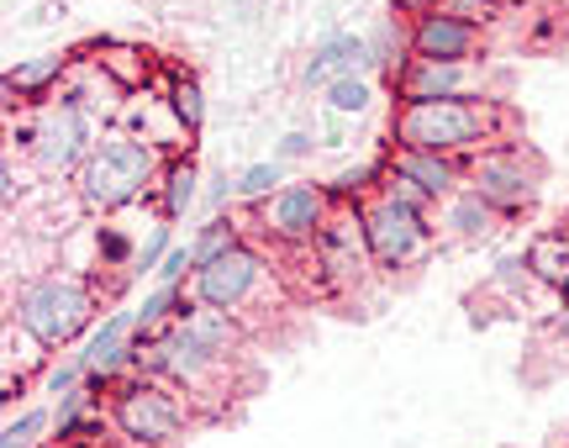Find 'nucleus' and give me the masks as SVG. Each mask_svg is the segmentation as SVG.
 Wrapping results in <instances>:
<instances>
[{
  "mask_svg": "<svg viewBox=\"0 0 569 448\" xmlns=\"http://www.w3.org/2000/svg\"><path fill=\"white\" fill-rule=\"evenodd\" d=\"M111 428L122 432L132 448H169L184 432V401L180 390L159 375H138L117 386L111 396Z\"/></svg>",
  "mask_w": 569,
  "mask_h": 448,
  "instance_id": "4",
  "label": "nucleus"
},
{
  "mask_svg": "<svg viewBox=\"0 0 569 448\" xmlns=\"http://www.w3.org/2000/svg\"><path fill=\"white\" fill-rule=\"evenodd\" d=\"M327 106L338 111V117H365L369 101H375V84H369V74H353V80H338L322 90Z\"/></svg>",
  "mask_w": 569,
  "mask_h": 448,
  "instance_id": "23",
  "label": "nucleus"
},
{
  "mask_svg": "<svg viewBox=\"0 0 569 448\" xmlns=\"http://www.w3.org/2000/svg\"><path fill=\"white\" fill-rule=\"evenodd\" d=\"M280 185H284V163L280 159H259V163H248V169H238V175H232L238 201H269Z\"/></svg>",
  "mask_w": 569,
  "mask_h": 448,
  "instance_id": "21",
  "label": "nucleus"
},
{
  "mask_svg": "<svg viewBox=\"0 0 569 448\" xmlns=\"http://www.w3.org/2000/svg\"><path fill=\"white\" fill-rule=\"evenodd\" d=\"M269 280V265H264V253L259 248H232V253H222L217 265H206L196 269V280H190V296L206 306H217V311H243L259 290H264Z\"/></svg>",
  "mask_w": 569,
  "mask_h": 448,
  "instance_id": "8",
  "label": "nucleus"
},
{
  "mask_svg": "<svg viewBox=\"0 0 569 448\" xmlns=\"http://www.w3.org/2000/svg\"><path fill=\"white\" fill-rule=\"evenodd\" d=\"M311 259L322 269L332 286H353V280H365L369 269H375V253H369V232H365V206L353 201H332L327 211V222L317 227V238H311Z\"/></svg>",
  "mask_w": 569,
  "mask_h": 448,
  "instance_id": "7",
  "label": "nucleus"
},
{
  "mask_svg": "<svg viewBox=\"0 0 569 448\" xmlns=\"http://www.w3.org/2000/svg\"><path fill=\"white\" fill-rule=\"evenodd\" d=\"M196 185H201V169H196V159H174L169 169H163V185H159L163 222H180L184 211L196 206Z\"/></svg>",
  "mask_w": 569,
  "mask_h": 448,
  "instance_id": "18",
  "label": "nucleus"
},
{
  "mask_svg": "<svg viewBox=\"0 0 569 448\" xmlns=\"http://www.w3.org/2000/svg\"><path fill=\"white\" fill-rule=\"evenodd\" d=\"M375 196H386V201H396V206H407V211H422L427 217V206H432V196H427L417 180H407V175H396L386 163V175H380V190Z\"/></svg>",
  "mask_w": 569,
  "mask_h": 448,
  "instance_id": "24",
  "label": "nucleus"
},
{
  "mask_svg": "<svg viewBox=\"0 0 569 448\" xmlns=\"http://www.w3.org/2000/svg\"><path fill=\"white\" fill-rule=\"evenodd\" d=\"M365 206V232H369V253H375V269H411L427 259L432 248V227H427L422 211H407V206L386 201V196H369Z\"/></svg>",
  "mask_w": 569,
  "mask_h": 448,
  "instance_id": "6",
  "label": "nucleus"
},
{
  "mask_svg": "<svg viewBox=\"0 0 569 448\" xmlns=\"http://www.w3.org/2000/svg\"><path fill=\"white\" fill-rule=\"evenodd\" d=\"M327 211H332V190H327V185L290 180L264 201V232L274 243L306 248L317 238V227L327 222Z\"/></svg>",
  "mask_w": 569,
  "mask_h": 448,
  "instance_id": "9",
  "label": "nucleus"
},
{
  "mask_svg": "<svg viewBox=\"0 0 569 448\" xmlns=\"http://www.w3.org/2000/svg\"><path fill=\"white\" fill-rule=\"evenodd\" d=\"M353 74H375V53H369V38L359 32H332L311 48L306 59V90H327L338 80H353Z\"/></svg>",
  "mask_w": 569,
  "mask_h": 448,
  "instance_id": "12",
  "label": "nucleus"
},
{
  "mask_svg": "<svg viewBox=\"0 0 569 448\" xmlns=\"http://www.w3.org/2000/svg\"><path fill=\"white\" fill-rule=\"evenodd\" d=\"M448 96H469L465 63L411 59L407 74L396 80V101H448Z\"/></svg>",
  "mask_w": 569,
  "mask_h": 448,
  "instance_id": "14",
  "label": "nucleus"
},
{
  "mask_svg": "<svg viewBox=\"0 0 569 448\" xmlns=\"http://www.w3.org/2000/svg\"><path fill=\"white\" fill-rule=\"evenodd\" d=\"M48 448H84V444H48Z\"/></svg>",
  "mask_w": 569,
  "mask_h": 448,
  "instance_id": "34",
  "label": "nucleus"
},
{
  "mask_svg": "<svg viewBox=\"0 0 569 448\" xmlns=\"http://www.w3.org/2000/svg\"><path fill=\"white\" fill-rule=\"evenodd\" d=\"M63 69H69V63H63L59 53L27 59V63H17V69L6 74V90H11V96H42L48 84H59V80H63Z\"/></svg>",
  "mask_w": 569,
  "mask_h": 448,
  "instance_id": "19",
  "label": "nucleus"
},
{
  "mask_svg": "<svg viewBox=\"0 0 569 448\" xmlns=\"http://www.w3.org/2000/svg\"><path fill=\"white\" fill-rule=\"evenodd\" d=\"M438 11L469 21V27H490V21H496V6H490V0H438Z\"/></svg>",
  "mask_w": 569,
  "mask_h": 448,
  "instance_id": "28",
  "label": "nucleus"
},
{
  "mask_svg": "<svg viewBox=\"0 0 569 448\" xmlns=\"http://www.w3.org/2000/svg\"><path fill=\"white\" fill-rule=\"evenodd\" d=\"M32 148H38V163L48 175H69V169L80 175V163L90 159V111L74 96L59 101L32 132Z\"/></svg>",
  "mask_w": 569,
  "mask_h": 448,
  "instance_id": "10",
  "label": "nucleus"
},
{
  "mask_svg": "<svg viewBox=\"0 0 569 448\" xmlns=\"http://www.w3.org/2000/svg\"><path fill=\"white\" fill-rule=\"evenodd\" d=\"M369 53H375V69H380L390 80V90H396V80L407 74V63H411V21L386 17L380 32H369Z\"/></svg>",
  "mask_w": 569,
  "mask_h": 448,
  "instance_id": "16",
  "label": "nucleus"
},
{
  "mask_svg": "<svg viewBox=\"0 0 569 448\" xmlns=\"http://www.w3.org/2000/svg\"><path fill=\"white\" fill-rule=\"evenodd\" d=\"M522 269H528L538 286H549V290H559V296H569V232H538V238L528 243Z\"/></svg>",
  "mask_w": 569,
  "mask_h": 448,
  "instance_id": "15",
  "label": "nucleus"
},
{
  "mask_svg": "<svg viewBox=\"0 0 569 448\" xmlns=\"http://www.w3.org/2000/svg\"><path fill=\"white\" fill-rule=\"evenodd\" d=\"M17 322L38 348H69L96 322V296L74 275H42L17 296Z\"/></svg>",
  "mask_w": 569,
  "mask_h": 448,
  "instance_id": "3",
  "label": "nucleus"
},
{
  "mask_svg": "<svg viewBox=\"0 0 569 448\" xmlns=\"http://www.w3.org/2000/svg\"><path fill=\"white\" fill-rule=\"evenodd\" d=\"M153 180H159V148L138 132H106L74 175L84 211H101V217L132 206Z\"/></svg>",
  "mask_w": 569,
  "mask_h": 448,
  "instance_id": "2",
  "label": "nucleus"
},
{
  "mask_svg": "<svg viewBox=\"0 0 569 448\" xmlns=\"http://www.w3.org/2000/svg\"><path fill=\"white\" fill-rule=\"evenodd\" d=\"M386 163L396 169V175H407V180H417L432 196V201H448V196H459L465 190V163L459 159H443V153H417V148H390Z\"/></svg>",
  "mask_w": 569,
  "mask_h": 448,
  "instance_id": "13",
  "label": "nucleus"
},
{
  "mask_svg": "<svg viewBox=\"0 0 569 448\" xmlns=\"http://www.w3.org/2000/svg\"><path fill=\"white\" fill-rule=\"evenodd\" d=\"M469 175V190L490 201L501 217L511 211H528L538 201V163L522 153V143H496V148H480L475 159L465 163Z\"/></svg>",
  "mask_w": 569,
  "mask_h": 448,
  "instance_id": "5",
  "label": "nucleus"
},
{
  "mask_svg": "<svg viewBox=\"0 0 569 448\" xmlns=\"http://www.w3.org/2000/svg\"><path fill=\"white\" fill-rule=\"evenodd\" d=\"M553 327H559V338L569 344V296H565V306H559V317H553Z\"/></svg>",
  "mask_w": 569,
  "mask_h": 448,
  "instance_id": "32",
  "label": "nucleus"
},
{
  "mask_svg": "<svg viewBox=\"0 0 569 448\" xmlns=\"http://www.w3.org/2000/svg\"><path fill=\"white\" fill-rule=\"evenodd\" d=\"M507 111L480 96H448V101H401L390 117V148H417V153H475L486 143H501Z\"/></svg>",
  "mask_w": 569,
  "mask_h": 448,
  "instance_id": "1",
  "label": "nucleus"
},
{
  "mask_svg": "<svg viewBox=\"0 0 569 448\" xmlns=\"http://www.w3.org/2000/svg\"><path fill=\"white\" fill-rule=\"evenodd\" d=\"M48 422H53V417H48V411H21V417H11V422H6V432H0V448H38L42 444V432H48Z\"/></svg>",
  "mask_w": 569,
  "mask_h": 448,
  "instance_id": "25",
  "label": "nucleus"
},
{
  "mask_svg": "<svg viewBox=\"0 0 569 448\" xmlns=\"http://www.w3.org/2000/svg\"><path fill=\"white\" fill-rule=\"evenodd\" d=\"M490 6H496V11H507V6H528V0H490Z\"/></svg>",
  "mask_w": 569,
  "mask_h": 448,
  "instance_id": "33",
  "label": "nucleus"
},
{
  "mask_svg": "<svg viewBox=\"0 0 569 448\" xmlns=\"http://www.w3.org/2000/svg\"><path fill=\"white\" fill-rule=\"evenodd\" d=\"M496 217H501V211H496L490 201H480L469 185L459 190V196H448L443 201V222L453 227V238H486L490 227H496Z\"/></svg>",
  "mask_w": 569,
  "mask_h": 448,
  "instance_id": "17",
  "label": "nucleus"
},
{
  "mask_svg": "<svg viewBox=\"0 0 569 448\" xmlns=\"http://www.w3.org/2000/svg\"><path fill=\"white\" fill-rule=\"evenodd\" d=\"M306 153H311V138H306V132H284L280 138V153H274V159H306Z\"/></svg>",
  "mask_w": 569,
  "mask_h": 448,
  "instance_id": "30",
  "label": "nucleus"
},
{
  "mask_svg": "<svg viewBox=\"0 0 569 448\" xmlns=\"http://www.w3.org/2000/svg\"><path fill=\"white\" fill-rule=\"evenodd\" d=\"M427 11H438V0H390V17L417 21V17H427Z\"/></svg>",
  "mask_w": 569,
  "mask_h": 448,
  "instance_id": "31",
  "label": "nucleus"
},
{
  "mask_svg": "<svg viewBox=\"0 0 569 448\" xmlns=\"http://www.w3.org/2000/svg\"><path fill=\"white\" fill-rule=\"evenodd\" d=\"M96 253H101V265H132V259H138L117 227H101V232H96Z\"/></svg>",
  "mask_w": 569,
  "mask_h": 448,
  "instance_id": "29",
  "label": "nucleus"
},
{
  "mask_svg": "<svg viewBox=\"0 0 569 448\" xmlns=\"http://www.w3.org/2000/svg\"><path fill=\"white\" fill-rule=\"evenodd\" d=\"M486 48V27L448 17V11H427L411 21V59H438V63H475Z\"/></svg>",
  "mask_w": 569,
  "mask_h": 448,
  "instance_id": "11",
  "label": "nucleus"
},
{
  "mask_svg": "<svg viewBox=\"0 0 569 448\" xmlns=\"http://www.w3.org/2000/svg\"><path fill=\"white\" fill-rule=\"evenodd\" d=\"M184 280H196V248L174 243L169 253H163V265H159V286H184Z\"/></svg>",
  "mask_w": 569,
  "mask_h": 448,
  "instance_id": "26",
  "label": "nucleus"
},
{
  "mask_svg": "<svg viewBox=\"0 0 569 448\" xmlns=\"http://www.w3.org/2000/svg\"><path fill=\"white\" fill-rule=\"evenodd\" d=\"M196 269H206V265H217L222 253H232V248H243V232H238V222L232 217H211V222L196 232Z\"/></svg>",
  "mask_w": 569,
  "mask_h": 448,
  "instance_id": "20",
  "label": "nucleus"
},
{
  "mask_svg": "<svg viewBox=\"0 0 569 448\" xmlns=\"http://www.w3.org/2000/svg\"><path fill=\"white\" fill-rule=\"evenodd\" d=\"M169 111H174V122H180L184 138H201L206 96H201V84L190 80V74H180V80H174V90H169Z\"/></svg>",
  "mask_w": 569,
  "mask_h": 448,
  "instance_id": "22",
  "label": "nucleus"
},
{
  "mask_svg": "<svg viewBox=\"0 0 569 448\" xmlns=\"http://www.w3.org/2000/svg\"><path fill=\"white\" fill-rule=\"evenodd\" d=\"M565 232H569V227H565Z\"/></svg>",
  "mask_w": 569,
  "mask_h": 448,
  "instance_id": "35",
  "label": "nucleus"
},
{
  "mask_svg": "<svg viewBox=\"0 0 569 448\" xmlns=\"http://www.w3.org/2000/svg\"><path fill=\"white\" fill-rule=\"evenodd\" d=\"M169 248H174V238H169V227H153V232H148V243L138 248V259H132V269H138V275H159V265H163V253H169Z\"/></svg>",
  "mask_w": 569,
  "mask_h": 448,
  "instance_id": "27",
  "label": "nucleus"
}]
</instances>
